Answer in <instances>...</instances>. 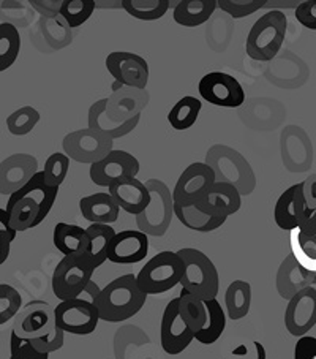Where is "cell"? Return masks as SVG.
I'll return each instance as SVG.
<instances>
[{
  "mask_svg": "<svg viewBox=\"0 0 316 359\" xmlns=\"http://www.w3.org/2000/svg\"><path fill=\"white\" fill-rule=\"evenodd\" d=\"M10 215L11 226L18 233L32 230L41 224L40 219V206L39 203L32 200L30 196H22L15 204L5 208Z\"/></svg>",
  "mask_w": 316,
  "mask_h": 359,
  "instance_id": "cell-31",
  "label": "cell"
},
{
  "mask_svg": "<svg viewBox=\"0 0 316 359\" xmlns=\"http://www.w3.org/2000/svg\"><path fill=\"white\" fill-rule=\"evenodd\" d=\"M217 7V0H181L172 11V18L184 27H198L210 20Z\"/></svg>",
  "mask_w": 316,
  "mask_h": 359,
  "instance_id": "cell-28",
  "label": "cell"
},
{
  "mask_svg": "<svg viewBox=\"0 0 316 359\" xmlns=\"http://www.w3.org/2000/svg\"><path fill=\"white\" fill-rule=\"evenodd\" d=\"M11 241L8 236L0 231V266H2L5 262H7L10 257V250H11Z\"/></svg>",
  "mask_w": 316,
  "mask_h": 359,
  "instance_id": "cell-50",
  "label": "cell"
},
{
  "mask_svg": "<svg viewBox=\"0 0 316 359\" xmlns=\"http://www.w3.org/2000/svg\"><path fill=\"white\" fill-rule=\"evenodd\" d=\"M226 317L233 321L242 320L252 307V285L245 280H234L229 283L225 293Z\"/></svg>",
  "mask_w": 316,
  "mask_h": 359,
  "instance_id": "cell-29",
  "label": "cell"
},
{
  "mask_svg": "<svg viewBox=\"0 0 316 359\" xmlns=\"http://www.w3.org/2000/svg\"><path fill=\"white\" fill-rule=\"evenodd\" d=\"M288 18L280 10H272L253 24L247 35L245 51L258 62H269L280 51L287 39Z\"/></svg>",
  "mask_w": 316,
  "mask_h": 359,
  "instance_id": "cell-4",
  "label": "cell"
},
{
  "mask_svg": "<svg viewBox=\"0 0 316 359\" xmlns=\"http://www.w3.org/2000/svg\"><path fill=\"white\" fill-rule=\"evenodd\" d=\"M0 231H2L5 236H8L11 241H15L18 236V231L11 226L10 222V215L7 212V209L0 208Z\"/></svg>",
  "mask_w": 316,
  "mask_h": 359,
  "instance_id": "cell-48",
  "label": "cell"
},
{
  "mask_svg": "<svg viewBox=\"0 0 316 359\" xmlns=\"http://www.w3.org/2000/svg\"><path fill=\"white\" fill-rule=\"evenodd\" d=\"M21 35L11 22L0 24V73L7 72L20 57Z\"/></svg>",
  "mask_w": 316,
  "mask_h": 359,
  "instance_id": "cell-37",
  "label": "cell"
},
{
  "mask_svg": "<svg viewBox=\"0 0 316 359\" xmlns=\"http://www.w3.org/2000/svg\"><path fill=\"white\" fill-rule=\"evenodd\" d=\"M198 90L202 100L220 108H239L245 102V90L233 75L210 72L201 78Z\"/></svg>",
  "mask_w": 316,
  "mask_h": 359,
  "instance_id": "cell-10",
  "label": "cell"
},
{
  "mask_svg": "<svg viewBox=\"0 0 316 359\" xmlns=\"http://www.w3.org/2000/svg\"><path fill=\"white\" fill-rule=\"evenodd\" d=\"M184 276V262L177 252L165 250L153 255L149 262L142 266L141 271L136 274L142 293L162 294L170 292L181 285Z\"/></svg>",
  "mask_w": 316,
  "mask_h": 359,
  "instance_id": "cell-5",
  "label": "cell"
},
{
  "mask_svg": "<svg viewBox=\"0 0 316 359\" xmlns=\"http://www.w3.org/2000/svg\"><path fill=\"white\" fill-rule=\"evenodd\" d=\"M95 272L88 255L64 257L53 272V293L62 301L79 298L83 290L88 287Z\"/></svg>",
  "mask_w": 316,
  "mask_h": 359,
  "instance_id": "cell-7",
  "label": "cell"
},
{
  "mask_svg": "<svg viewBox=\"0 0 316 359\" xmlns=\"http://www.w3.org/2000/svg\"><path fill=\"white\" fill-rule=\"evenodd\" d=\"M201 108L202 103L200 98H196L193 95H185L168 113L170 126L174 130H179V132L191 128L196 123L198 117H200Z\"/></svg>",
  "mask_w": 316,
  "mask_h": 359,
  "instance_id": "cell-35",
  "label": "cell"
},
{
  "mask_svg": "<svg viewBox=\"0 0 316 359\" xmlns=\"http://www.w3.org/2000/svg\"><path fill=\"white\" fill-rule=\"evenodd\" d=\"M207 311V323L201 331L195 332V340L202 345H212L219 340L226 327V312L221 309V304L217 299L204 302Z\"/></svg>",
  "mask_w": 316,
  "mask_h": 359,
  "instance_id": "cell-33",
  "label": "cell"
},
{
  "mask_svg": "<svg viewBox=\"0 0 316 359\" xmlns=\"http://www.w3.org/2000/svg\"><path fill=\"white\" fill-rule=\"evenodd\" d=\"M85 231H88L89 236V247L85 255L90 258L92 264H94L97 269L100 268L104 262H108V250L116 236V231L111 225L102 224H90L85 228Z\"/></svg>",
  "mask_w": 316,
  "mask_h": 359,
  "instance_id": "cell-30",
  "label": "cell"
},
{
  "mask_svg": "<svg viewBox=\"0 0 316 359\" xmlns=\"http://www.w3.org/2000/svg\"><path fill=\"white\" fill-rule=\"evenodd\" d=\"M195 340V332L185 325L179 313V298L166 304L160 323V344L166 355L177 356L188 348Z\"/></svg>",
  "mask_w": 316,
  "mask_h": 359,
  "instance_id": "cell-14",
  "label": "cell"
},
{
  "mask_svg": "<svg viewBox=\"0 0 316 359\" xmlns=\"http://www.w3.org/2000/svg\"><path fill=\"white\" fill-rule=\"evenodd\" d=\"M68 170H70V158L64 152H54L46 158L45 170L41 171V175L49 187L59 189L60 184L65 181Z\"/></svg>",
  "mask_w": 316,
  "mask_h": 359,
  "instance_id": "cell-40",
  "label": "cell"
},
{
  "mask_svg": "<svg viewBox=\"0 0 316 359\" xmlns=\"http://www.w3.org/2000/svg\"><path fill=\"white\" fill-rule=\"evenodd\" d=\"M214 182L215 175L209 165L204 162L188 165L181 172L174 190H172L174 206H195L202 191L209 189Z\"/></svg>",
  "mask_w": 316,
  "mask_h": 359,
  "instance_id": "cell-15",
  "label": "cell"
},
{
  "mask_svg": "<svg viewBox=\"0 0 316 359\" xmlns=\"http://www.w3.org/2000/svg\"><path fill=\"white\" fill-rule=\"evenodd\" d=\"M22 309V298L16 288L7 283H0V326L16 318Z\"/></svg>",
  "mask_w": 316,
  "mask_h": 359,
  "instance_id": "cell-42",
  "label": "cell"
},
{
  "mask_svg": "<svg viewBox=\"0 0 316 359\" xmlns=\"http://www.w3.org/2000/svg\"><path fill=\"white\" fill-rule=\"evenodd\" d=\"M121 5L139 21H158L170 10V0H122Z\"/></svg>",
  "mask_w": 316,
  "mask_h": 359,
  "instance_id": "cell-38",
  "label": "cell"
},
{
  "mask_svg": "<svg viewBox=\"0 0 316 359\" xmlns=\"http://www.w3.org/2000/svg\"><path fill=\"white\" fill-rule=\"evenodd\" d=\"M316 326V288L308 287L288 301L284 311V327L297 339L313 330Z\"/></svg>",
  "mask_w": 316,
  "mask_h": 359,
  "instance_id": "cell-16",
  "label": "cell"
},
{
  "mask_svg": "<svg viewBox=\"0 0 316 359\" xmlns=\"http://www.w3.org/2000/svg\"><path fill=\"white\" fill-rule=\"evenodd\" d=\"M291 255L303 269L316 274V234H305L296 230L289 231Z\"/></svg>",
  "mask_w": 316,
  "mask_h": 359,
  "instance_id": "cell-34",
  "label": "cell"
},
{
  "mask_svg": "<svg viewBox=\"0 0 316 359\" xmlns=\"http://www.w3.org/2000/svg\"><path fill=\"white\" fill-rule=\"evenodd\" d=\"M108 194L114 198L122 210L127 214L139 215L147 209L149 203H151V194L146 182H141L138 177L127 179V181H121L111 185L108 189Z\"/></svg>",
  "mask_w": 316,
  "mask_h": 359,
  "instance_id": "cell-23",
  "label": "cell"
},
{
  "mask_svg": "<svg viewBox=\"0 0 316 359\" xmlns=\"http://www.w3.org/2000/svg\"><path fill=\"white\" fill-rule=\"evenodd\" d=\"M57 195H59V189L49 187V185L45 182V179H43L41 171H39L26 185H24L21 190H18L16 194L8 196L7 206L15 204L22 196H30L32 200L39 203L40 219L43 224V222H45V219L49 215V212H51V209L54 208V203H55V200H57Z\"/></svg>",
  "mask_w": 316,
  "mask_h": 359,
  "instance_id": "cell-26",
  "label": "cell"
},
{
  "mask_svg": "<svg viewBox=\"0 0 316 359\" xmlns=\"http://www.w3.org/2000/svg\"><path fill=\"white\" fill-rule=\"evenodd\" d=\"M174 217L185 228L196 233L215 231L226 222L223 217H212V215L201 212L196 206H174Z\"/></svg>",
  "mask_w": 316,
  "mask_h": 359,
  "instance_id": "cell-32",
  "label": "cell"
},
{
  "mask_svg": "<svg viewBox=\"0 0 316 359\" xmlns=\"http://www.w3.org/2000/svg\"><path fill=\"white\" fill-rule=\"evenodd\" d=\"M147 294L141 292L136 276L125 274L114 278L102 288L95 306L100 320L108 323H122L133 318L146 304Z\"/></svg>",
  "mask_w": 316,
  "mask_h": 359,
  "instance_id": "cell-1",
  "label": "cell"
},
{
  "mask_svg": "<svg viewBox=\"0 0 316 359\" xmlns=\"http://www.w3.org/2000/svg\"><path fill=\"white\" fill-rule=\"evenodd\" d=\"M107 104H108V98H102V100L95 102L89 108L88 127L90 130H95V132L108 136L111 140H117V138H123V136H127L128 133H132L133 130L138 127L141 116H136L133 119H130L123 123L111 122L107 117Z\"/></svg>",
  "mask_w": 316,
  "mask_h": 359,
  "instance_id": "cell-25",
  "label": "cell"
},
{
  "mask_svg": "<svg viewBox=\"0 0 316 359\" xmlns=\"http://www.w3.org/2000/svg\"><path fill=\"white\" fill-rule=\"evenodd\" d=\"M297 230L305 234H316V209L310 210L305 208V212H303L302 222Z\"/></svg>",
  "mask_w": 316,
  "mask_h": 359,
  "instance_id": "cell-47",
  "label": "cell"
},
{
  "mask_svg": "<svg viewBox=\"0 0 316 359\" xmlns=\"http://www.w3.org/2000/svg\"><path fill=\"white\" fill-rule=\"evenodd\" d=\"M297 22L310 30H316V0H305L296 8Z\"/></svg>",
  "mask_w": 316,
  "mask_h": 359,
  "instance_id": "cell-45",
  "label": "cell"
},
{
  "mask_svg": "<svg viewBox=\"0 0 316 359\" xmlns=\"http://www.w3.org/2000/svg\"><path fill=\"white\" fill-rule=\"evenodd\" d=\"M302 195L307 209H316V175H312L302 182Z\"/></svg>",
  "mask_w": 316,
  "mask_h": 359,
  "instance_id": "cell-46",
  "label": "cell"
},
{
  "mask_svg": "<svg viewBox=\"0 0 316 359\" xmlns=\"http://www.w3.org/2000/svg\"><path fill=\"white\" fill-rule=\"evenodd\" d=\"M79 210L83 217L90 224L111 225L119 219L121 208L117 206L114 198L107 194H94L89 196H83L79 200Z\"/></svg>",
  "mask_w": 316,
  "mask_h": 359,
  "instance_id": "cell-24",
  "label": "cell"
},
{
  "mask_svg": "<svg viewBox=\"0 0 316 359\" xmlns=\"http://www.w3.org/2000/svg\"><path fill=\"white\" fill-rule=\"evenodd\" d=\"M111 76L116 79V83L127 88L146 89L149 83V70L147 60L139 54L128 51H114L108 54L104 60Z\"/></svg>",
  "mask_w": 316,
  "mask_h": 359,
  "instance_id": "cell-13",
  "label": "cell"
},
{
  "mask_svg": "<svg viewBox=\"0 0 316 359\" xmlns=\"http://www.w3.org/2000/svg\"><path fill=\"white\" fill-rule=\"evenodd\" d=\"M177 253L184 262V276L181 280L182 290L195 294L204 302L217 299L220 290V276L212 259L193 247H184L177 250Z\"/></svg>",
  "mask_w": 316,
  "mask_h": 359,
  "instance_id": "cell-3",
  "label": "cell"
},
{
  "mask_svg": "<svg viewBox=\"0 0 316 359\" xmlns=\"http://www.w3.org/2000/svg\"><path fill=\"white\" fill-rule=\"evenodd\" d=\"M146 185L151 194V203L144 212L135 217L136 226L146 236L162 238L170 230L174 217V200L168 185L160 179H149Z\"/></svg>",
  "mask_w": 316,
  "mask_h": 359,
  "instance_id": "cell-6",
  "label": "cell"
},
{
  "mask_svg": "<svg viewBox=\"0 0 316 359\" xmlns=\"http://www.w3.org/2000/svg\"><path fill=\"white\" fill-rule=\"evenodd\" d=\"M149 253V236L139 230L116 233L108 250V262L114 264H136L146 259Z\"/></svg>",
  "mask_w": 316,
  "mask_h": 359,
  "instance_id": "cell-20",
  "label": "cell"
},
{
  "mask_svg": "<svg viewBox=\"0 0 316 359\" xmlns=\"http://www.w3.org/2000/svg\"><path fill=\"white\" fill-rule=\"evenodd\" d=\"M100 293H102V288L98 287V283L95 280H90L88 283V287L83 290V293L79 294V299L88 301V302H90V304H95Z\"/></svg>",
  "mask_w": 316,
  "mask_h": 359,
  "instance_id": "cell-49",
  "label": "cell"
},
{
  "mask_svg": "<svg viewBox=\"0 0 316 359\" xmlns=\"http://www.w3.org/2000/svg\"><path fill=\"white\" fill-rule=\"evenodd\" d=\"M53 243L64 257L85 255L89 247V236L83 226L59 222L54 226Z\"/></svg>",
  "mask_w": 316,
  "mask_h": 359,
  "instance_id": "cell-27",
  "label": "cell"
},
{
  "mask_svg": "<svg viewBox=\"0 0 316 359\" xmlns=\"http://www.w3.org/2000/svg\"><path fill=\"white\" fill-rule=\"evenodd\" d=\"M177 298L179 313H181V318L185 321V325H187L193 332L201 331L207 323V311L204 301L196 298L195 294L185 292V290H182Z\"/></svg>",
  "mask_w": 316,
  "mask_h": 359,
  "instance_id": "cell-36",
  "label": "cell"
},
{
  "mask_svg": "<svg viewBox=\"0 0 316 359\" xmlns=\"http://www.w3.org/2000/svg\"><path fill=\"white\" fill-rule=\"evenodd\" d=\"M113 142L114 140L88 127L67 133L62 141V147L70 160L78 163L94 165L114 151Z\"/></svg>",
  "mask_w": 316,
  "mask_h": 359,
  "instance_id": "cell-8",
  "label": "cell"
},
{
  "mask_svg": "<svg viewBox=\"0 0 316 359\" xmlns=\"http://www.w3.org/2000/svg\"><path fill=\"white\" fill-rule=\"evenodd\" d=\"M55 307L46 301H30L16 315L13 331L24 340L45 339L59 330L55 325Z\"/></svg>",
  "mask_w": 316,
  "mask_h": 359,
  "instance_id": "cell-9",
  "label": "cell"
},
{
  "mask_svg": "<svg viewBox=\"0 0 316 359\" xmlns=\"http://www.w3.org/2000/svg\"><path fill=\"white\" fill-rule=\"evenodd\" d=\"M277 292L283 299H293L302 290L316 285V274H312L296 262L293 255L283 259L277 272Z\"/></svg>",
  "mask_w": 316,
  "mask_h": 359,
  "instance_id": "cell-22",
  "label": "cell"
},
{
  "mask_svg": "<svg viewBox=\"0 0 316 359\" xmlns=\"http://www.w3.org/2000/svg\"><path fill=\"white\" fill-rule=\"evenodd\" d=\"M195 206L201 212L212 215V217L228 219L242 206V195L233 185L215 181L209 189L202 191Z\"/></svg>",
  "mask_w": 316,
  "mask_h": 359,
  "instance_id": "cell-18",
  "label": "cell"
},
{
  "mask_svg": "<svg viewBox=\"0 0 316 359\" xmlns=\"http://www.w3.org/2000/svg\"><path fill=\"white\" fill-rule=\"evenodd\" d=\"M39 172V162L30 154H13L0 162V195L11 196Z\"/></svg>",
  "mask_w": 316,
  "mask_h": 359,
  "instance_id": "cell-19",
  "label": "cell"
},
{
  "mask_svg": "<svg viewBox=\"0 0 316 359\" xmlns=\"http://www.w3.org/2000/svg\"><path fill=\"white\" fill-rule=\"evenodd\" d=\"M54 312L57 327L74 336H89L97 330L100 321L97 306L79 298L62 301Z\"/></svg>",
  "mask_w": 316,
  "mask_h": 359,
  "instance_id": "cell-11",
  "label": "cell"
},
{
  "mask_svg": "<svg viewBox=\"0 0 316 359\" xmlns=\"http://www.w3.org/2000/svg\"><path fill=\"white\" fill-rule=\"evenodd\" d=\"M95 11L94 0H64L60 5L59 16L70 29L83 26L90 20Z\"/></svg>",
  "mask_w": 316,
  "mask_h": 359,
  "instance_id": "cell-39",
  "label": "cell"
},
{
  "mask_svg": "<svg viewBox=\"0 0 316 359\" xmlns=\"http://www.w3.org/2000/svg\"><path fill=\"white\" fill-rule=\"evenodd\" d=\"M138 172L139 162L133 154L114 149L100 162L90 165L89 176L95 185L109 189L116 182L136 177Z\"/></svg>",
  "mask_w": 316,
  "mask_h": 359,
  "instance_id": "cell-12",
  "label": "cell"
},
{
  "mask_svg": "<svg viewBox=\"0 0 316 359\" xmlns=\"http://www.w3.org/2000/svg\"><path fill=\"white\" fill-rule=\"evenodd\" d=\"M206 165L212 168L217 182H225L239 190L242 196L256 187V176L242 154L225 144H215L206 154Z\"/></svg>",
  "mask_w": 316,
  "mask_h": 359,
  "instance_id": "cell-2",
  "label": "cell"
},
{
  "mask_svg": "<svg viewBox=\"0 0 316 359\" xmlns=\"http://www.w3.org/2000/svg\"><path fill=\"white\" fill-rule=\"evenodd\" d=\"M303 212H305V201L302 195V182H299L291 185L278 196L274 208V220L282 230L293 231L299 228Z\"/></svg>",
  "mask_w": 316,
  "mask_h": 359,
  "instance_id": "cell-21",
  "label": "cell"
},
{
  "mask_svg": "<svg viewBox=\"0 0 316 359\" xmlns=\"http://www.w3.org/2000/svg\"><path fill=\"white\" fill-rule=\"evenodd\" d=\"M151 95L146 89H135L121 86L119 83L113 84V94L108 97L107 117L113 123H123L136 116H141Z\"/></svg>",
  "mask_w": 316,
  "mask_h": 359,
  "instance_id": "cell-17",
  "label": "cell"
},
{
  "mask_svg": "<svg viewBox=\"0 0 316 359\" xmlns=\"http://www.w3.org/2000/svg\"><path fill=\"white\" fill-rule=\"evenodd\" d=\"M10 359H49V355L36 351L27 340L18 337L11 332L10 337Z\"/></svg>",
  "mask_w": 316,
  "mask_h": 359,
  "instance_id": "cell-44",
  "label": "cell"
},
{
  "mask_svg": "<svg viewBox=\"0 0 316 359\" xmlns=\"http://www.w3.org/2000/svg\"><path fill=\"white\" fill-rule=\"evenodd\" d=\"M40 113L32 107H22L7 117V128L11 135H29L40 122Z\"/></svg>",
  "mask_w": 316,
  "mask_h": 359,
  "instance_id": "cell-41",
  "label": "cell"
},
{
  "mask_svg": "<svg viewBox=\"0 0 316 359\" xmlns=\"http://www.w3.org/2000/svg\"><path fill=\"white\" fill-rule=\"evenodd\" d=\"M268 5L266 0H219L217 7L225 11L234 20L247 18L253 13H256L259 8Z\"/></svg>",
  "mask_w": 316,
  "mask_h": 359,
  "instance_id": "cell-43",
  "label": "cell"
}]
</instances>
